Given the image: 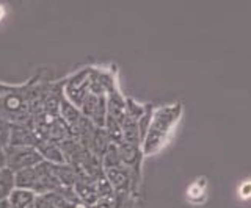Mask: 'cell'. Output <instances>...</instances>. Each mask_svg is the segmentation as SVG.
Listing matches in <instances>:
<instances>
[{
    "instance_id": "6da1fadb",
    "label": "cell",
    "mask_w": 251,
    "mask_h": 208,
    "mask_svg": "<svg viewBox=\"0 0 251 208\" xmlns=\"http://www.w3.org/2000/svg\"><path fill=\"white\" fill-rule=\"evenodd\" d=\"M180 111H182L180 105H170L154 113L151 122H149L146 141L143 146V152L146 155H151V153L157 152L165 144L173 127L176 125Z\"/></svg>"
},
{
    "instance_id": "7a4b0ae2",
    "label": "cell",
    "mask_w": 251,
    "mask_h": 208,
    "mask_svg": "<svg viewBox=\"0 0 251 208\" xmlns=\"http://www.w3.org/2000/svg\"><path fill=\"white\" fill-rule=\"evenodd\" d=\"M6 167L13 171L14 174L22 171V169H28L38 166L43 163V157L39 155L36 147H16V146H6Z\"/></svg>"
},
{
    "instance_id": "3957f363",
    "label": "cell",
    "mask_w": 251,
    "mask_h": 208,
    "mask_svg": "<svg viewBox=\"0 0 251 208\" xmlns=\"http://www.w3.org/2000/svg\"><path fill=\"white\" fill-rule=\"evenodd\" d=\"M39 136L33 128H28L22 124H13L10 127V144L16 147H36Z\"/></svg>"
},
{
    "instance_id": "277c9868",
    "label": "cell",
    "mask_w": 251,
    "mask_h": 208,
    "mask_svg": "<svg viewBox=\"0 0 251 208\" xmlns=\"http://www.w3.org/2000/svg\"><path fill=\"white\" fill-rule=\"evenodd\" d=\"M36 149H38L39 155L43 157V160L46 161V163H50V165L66 163L65 153H63L58 143L49 141V140H39L36 144Z\"/></svg>"
},
{
    "instance_id": "5b68a950",
    "label": "cell",
    "mask_w": 251,
    "mask_h": 208,
    "mask_svg": "<svg viewBox=\"0 0 251 208\" xmlns=\"http://www.w3.org/2000/svg\"><path fill=\"white\" fill-rule=\"evenodd\" d=\"M105 171V179L108 180V183L112 185V188L118 192H124L129 187V174L127 169H124L123 165L120 166H113V167H107Z\"/></svg>"
},
{
    "instance_id": "8992f818",
    "label": "cell",
    "mask_w": 251,
    "mask_h": 208,
    "mask_svg": "<svg viewBox=\"0 0 251 208\" xmlns=\"http://www.w3.org/2000/svg\"><path fill=\"white\" fill-rule=\"evenodd\" d=\"M36 194L33 191L28 189H22V188H14L11 191L10 197H8V202L13 208H28L31 204L36 200Z\"/></svg>"
},
{
    "instance_id": "52a82bcc",
    "label": "cell",
    "mask_w": 251,
    "mask_h": 208,
    "mask_svg": "<svg viewBox=\"0 0 251 208\" xmlns=\"http://www.w3.org/2000/svg\"><path fill=\"white\" fill-rule=\"evenodd\" d=\"M16 188L14 182V172L10 171L8 167H5L3 171H0V202L6 200L10 197L11 191Z\"/></svg>"
},
{
    "instance_id": "ba28073f",
    "label": "cell",
    "mask_w": 251,
    "mask_h": 208,
    "mask_svg": "<svg viewBox=\"0 0 251 208\" xmlns=\"http://www.w3.org/2000/svg\"><path fill=\"white\" fill-rule=\"evenodd\" d=\"M118 153H120V160H121V165L124 166H132L137 163L138 160V150H137V146L129 144V143H123L118 146Z\"/></svg>"
},
{
    "instance_id": "9c48e42d",
    "label": "cell",
    "mask_w": 251,
    "mask_h": 208,
    "mask_svg": "<svg viewBox=\"0 0 251 208\" xmlns=\"http://www.w3.org/2000/svg\"><path fill=\"white\" fill-rule=\"evenodd\" d=\"M10 124L0 119V147H6L10 144Z\"/></svg>"
},
{
    "instance_id": "30bf717a",
    "label": "cell",
    "mask_w": 251,
    "mask_h": 208,
    "mask_svg": "<svg viewBox=\"0 0 251 208\" xmlns=\"http://www.w3.org/2000/svg\"><path fill=\"white\" fill-rule=\"evenodd\" d=\"M6 167V152L5 147H0V171H3Z\"/></svg>"
},
{
    "instance_id": "8fae6325",
    "label": "cell",
    "mask_w": 251,
    "mask_h": 208,
    "mask_svg": "<svg viewBox=\"0 0 251 208\" xmlns=\"http://www.w3.org/2000/svg\"><path fill=\"white\" fill-rule=\"evenodd\" d=\"M28 208H38V207H36V204H35V202H33V204H31V205H30V207H28Z\"/></svg>"
}]
</instances>
